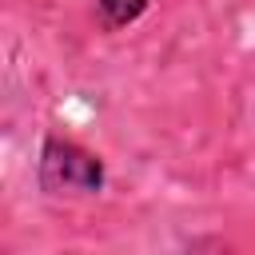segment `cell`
<instances>
[{
	"label": "cell",
	"mask_w": 255,
	"mask_h": 255,
	"mask_svg": "<svg viewBox=\"0 0 255 255\" xmlns=\"http://www.w3.org/2000/svg\"><path fill=\"white\" fill-rule=\"evenodd\" d=\"M36 183L44 195H100L108 187V167L92 147L48 131L36 155Z\"/></svg>",
	"instance_id": "1"
},
{
	"label": "cell",
	"mask_w": 255,
	"mask_h": 255,
	"mask_svg": "<svg viewBox=\"0 0 255 255\" xmlns=\"http://www.w3.org/2000/svg\"><path fill=\"white\" fill-rule=\"evenodd\" d=\"M151 4H155V0H96L100 20H104V28H112V32H120V28H128V24H135Z\"/></svg>",
	"instance_id": "2"
}]
</instances>
